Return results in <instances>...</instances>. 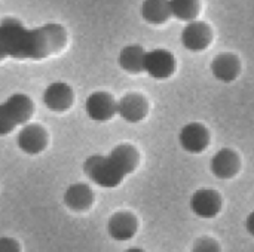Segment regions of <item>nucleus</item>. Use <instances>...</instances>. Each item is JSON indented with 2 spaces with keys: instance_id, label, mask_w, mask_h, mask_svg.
I'll return each instance as SVG.
<instances>
[{
  "instance_id": "obj_12",
  "label": "nucleus",
  "mask_w": 254,
  "mask_h": 252,
  "mask_svg": "<svg viewBox=\"0 0 254 252\" xmlns=\"http://www.w3.org/2000/svg\"><path fill=\"white\" fill-rule=\"evenodd\" d=\"M138 230V220L132 212L119 211L115 212L107 223V232L112 239L125 242L135 236Z\"/></svg>"
},
{
  "instance_id": "obj_9",
  "label": "nucleus",
  "mask_w": 254,
  "mask_h": 252,
  "mask_svg": "<svg viewBox=\"0 0 254 252\" xmlns=\"http://www.w3.org/2000/svg\"><path fill=\"white\" fill-rule=\"evenodd\" d=\"M147 111H149V104L141 94L129 92L116 101V114L121 116L128 123L141 122L147 116Z\"/></svg>"
},
{
  "instance_id": "obj_1",
  "label": "nucleus",
  "mask_w": 254,
  "mask_h": 252,
  "mask_svg": "<svg viewBox=\"0 0 254 252\" xmlns=\"http://www.w3.org/2000/svg\"><path fill=\"white\" fill-rule=\"evenodd\" d=\"M67 39V30L61 24L49 22L27 28L16 18H4L0 22V61L7 58L46 59L64 50Z\"/></svg>"
},
{
  "instance_id": "obj_17",
  "label": "nucleus",
  "mask_w": 254,
  "mask_h": 252,
  "mask_svg": "<svg viewBox=\"0 0 254 252\" xmlns=\"http://www.w3.org/2000/svg\"><path fill=\"white\" fill-rule=\"evenodd\" d=\"M141 16L146 22L159 25L170 19V0H144L141 4Z\"/></svg>"
},
{
  "instance_id": "obj_11",
  "label": "nucleus",
  "mask_w": 254,
  "mask_h": 252,
  "mask_svg": "<svg viewBox=\"0 0 254 252\" xmlns=\"http://www.w3.org/2000/svg\"><path fill=\"white\" fill-rule=\"evenodd\" d=\"M180 39H182V45L188 50L201 52L208 48V45L211 43L213 34H211V28L205 22L192 21L183 28Z\"/></svg>"
},
{
  "instance_id": "obj_13",
  "label": "nucleus",
  "mask_w": 254,
  "mask_h": 252,
  "mask_svg": "<svg viewBox=\"0 0 254 252\" xmlns=\"http://www.w3.org/2000/svg\"><path fill=\"white\" fill-rule=\"evenodd\" d=\"M94 192L92 189L85 184V183H73L70 184L63 196L64 205L74 211V212H83L86 209H89L94 203Z\"/></svg>"
},
{
  "instance_id": "obj_16",
  "label": "nucleus",
  "mask_w": 254,
  "mask_h": 252,
  "mask_svg": "<svg viewBox=\"0 0 254 252\" xmlns=\"http://www.w3.org/2000/svg\"><path fill=\"white\" fill-rule=\"evenodd\" d=\"M144 56L146 50L140 45H128L125 46L118 56L119 67L131 74H138L144 71Z\"/></svg>"
},
{
  "instance_id": "obj_22",
  "label": "nucleus",
  "mask_w": 254,
  "mask_h": 252,
  "mask_svg": "<svg viewBox=\"0 0 254 252\" xmlns=\"http://www.w3.org/2000/svg\"><path fill=\"white\" fill-rule=\"evenodd\" d=\"M124 252H146L144 250H141V248H128V250H125Z\"/></svg>"
},
{
  "instance_id": "obj_2",
  "label": "nucleus",
  "mask_w": 254,
  "mask_h": 252,
  "mask_svg": "<svg viewBox=\"0 0 254 252\" xmlns=\"http://www.w3.org/2000/svg\"><path fill=\"white\" fill-rule=\"evenodd\" d=\"M138 150L128 143L118 144L109 154H92L83 162L85 175L98 187L116 189L138 166Z\"/></svg>"
},
{
  "instance_id": "obj_10",
  "label": "nucleus",
  "mask_w": 254,
  "mask_h": 252,
  "mask_svg": "<svg viewBox=\"0 0 254 252\" xmlns=\"http://www.w3.org/2000/svg\"><path fill=\"white\" fill-rule=\"evenodd\" d=\"M189 206L199 218H214L222 209V198L216 190L199 189L190 196Z\"/></svg>"
},
{
  "instance_id": "obj_20",
  "label": "nucleus",
  "mask_w": 254,
  "mask_h": 252,
  "mask_svg": "<svg viewBox=\"0 0 254 252\" xmlns=\"http://www.w3.org/2000/svg\"><path fill=\"white\" fill-rule=\"evenodd\" d=\"M0 252H21V245L13 238H0Z\"/></svg>"
},
{
  "instance_id": "obj_14",
  "label": "nucleus",
  "mask_w": 254,
  "mask_h": 252,
  "mask_svg": "<svg viewBox=\"0 0 254 252\" xmlns=\"http://www.w3.org/2000/svg\"><path fill=\"white\" fill-rule=\"evenodd\" d=\"M240 169V157L231 149L219 150L210 162V171L214 177L220 180H228L237 175Z\"/></svg>"
},
{
  "instance_id": "obj_7",
  "label": "nucleus",
  "mask_w": 254,
  "mask_h": 252,
  "mask_svg": "<svg viewBox=\"0 0 254 252\" xmlns=\"http://www.w3.org/2000/svg\"><path fill=\"white\" fill-rule=\"evenodd\" d=\"M179 143L185 151L192 154H199L210 144V132L202 123L190 122L180 129Z\"/></svg>"
},
{
  "instance_id": "obj_18",
  "label": "nucleus",
  "mask_w": 254,
  "mask_h": 252,
  "mask_svg": "<svg viewBox=\"0 0 254 252\" xmlns=\"http://www.w3.org/2000/svg\"><path fill=\"white\" fill-rule=\"evenodd\" d=\"M171 16L192 22L199 13V0H170Z\"/></svg>"
},
{
  "instance_id": "obj_15",
  "label": "nucleus",
  "mask_w": 254,
  "mask_h": 252,
  "mask_svg": "<svg viewBox=\"0 0 254 252\" xmlns=\"http://www.w3.org/2000/svg\"><path fill=\"white\" fill-rule=\"evenodd\" d=\"M240 71H241V64L238 56L234 53H220L211 62L213 76L223 83L234 82L238 77Z\"/></svg>"
},
{
  "instance_id": "obj_21",
  "label": "nucleus",
  "mask_w": 254,
  "mask_h": 252,
  "mask_svg": "<svg viewBox=\"0 0 254 252\" xmlns=\"http://www.w3.org/2000/svg\"><path fill=\"white\" fill-rule=\"evenodd\" d=\"M244 226H246V230H247V233H249L250 236H253L254 238V211L253 212H250V214L247 215Z\"/></svg>"
},
{
  "instance_id": "obj_6",
  "label": "nucleus",
  "mask_w": 254,
  "mask_h": 252,
  "mask_svg": "<svg viewBox=\"0 0 254 252\" xmlns=\"http://www.w3.org/2000/svg\"><path fill=\"white\" fill-rule=\"evenodd\" d=\"M144 71L158 80L168 79L176 71V58L167 49H153L146 52Z\"/></svg>"
},
{
  "instance_id": "obj_5",
  "label": "nucleus",
  "mask_w": 254,
  "mask_h": 252,
  "mask_svg": "<svg viewBox=\"0 0 254 252\" xmlns=\"http://www.w3.org/2000/svg\"><path fill=\"white\" fill-rule=\"evenodd\" d=\"M85 113L94 122H109L116 116V100L106 91L92 92L85 101Z\"/></svg>"
},
{
  "instance_id": "obj_4",
  "label": "nucleus",
  "mask_w": 254,
  "mask_h": 252,
  "mask_svg": "<svg viewBox=\"0 0 254 252\" xmlns=\"http://www.w3.org/2000/svg\"><path fill=\"white\" fill-rule=\"evenodd\" d=\"M48 143H49L48 131L39 123L24 125L16 135L18 149L28 156H36L45 151L48 147Z\"/></svg>"
},
{
  "instance_id": "obj_19",
  "label": "nucleus",
  "mask_w": 254,
  "mask_h": 252,
  "mask_svg": "<svg viewBox=\"0 0 254 252\" xmlns=\"http://www.w3.org/2000/svg\"><path fill=\"white\" fill-rule=\"evenodd\" d=\"M190 252H220V248H219V244L214 239L201 238L193 244Z\"/></svg>"
},
{
  "instance_id": "obj_8",
  "label": "nucleus",
  "mask_w": 254,
  "mask_h": 252,
  "mask_svg": "<svg viewBox=\"0 0 254 252\" xmlns=\"http://www.w3.org/2000/svg\"><path fill=\"white\" fill-rule=\"evenodd\" d=\"M42 100L48 110L54 113H64L73 105L74 92L68 83L54 82L46 86V89L43 91Z\"/></svg>"
},
{
  "instance_id": "obj_3",
  "label": "nucleus",
  "mask_w": 254,
  "mask_h": 252,
  "mask_svg": "<svg viewBox=\"0 0 254 252\" xmlns=\"http://www.w3.org/2000/svg\"><path fill=\"white\" fill-rule=\"evenodd\" d=\"M33 113L34 102L27 94H12L0 104V137L9 135L19 125H27Z\"/></svg>"
}]
</instances>
